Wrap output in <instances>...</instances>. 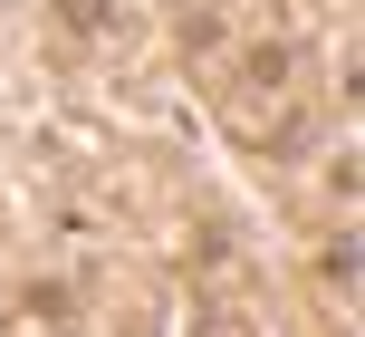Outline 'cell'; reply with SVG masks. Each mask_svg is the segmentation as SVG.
<instances>
[{
    "instance_id": "cell-2",
    "label": "cell",
    "mask_w": 365,
    "mask_h": 337,
    "mask_svg": "<svg viewBox=\"0 0 365 337\" xmlns=\"http://www.w3.org/2000/svg\"><path fill=\"white\" fill-rule=\"evenodd\" d=\"M58 19L87 39V29H106V19H115V0H58Z\"/></svg>"
},
{
    "instance_id": "cell-1",
    "label": "cell",
    "mask_w": 365,
    "mask_h": 337,
    "mask_svg": "<svg viewBox=\"0 0 365 337\" xmlns=\"http://www.w3.org/2000/svg\"><path fill=\"white\" fill-rule=\"evenodd\" d=\"M317 270H327V280H336V289H356V231H336V241H327V251H317Z\"/></svg>"
},
{
    "instance_id": "cell-3",
    "label": "cell",
    "mask_w": 365,
    "mask_h": 337,
    "mask_svg": "<svg viewBox=\"0 0 365 337\" xmlns=\"http://www.w3.org/2000/svg\"><path fill=\"white\" fill-rule=\"evenodd\" d=\"M29 308H38L48 328H68V318H77V308H68V289H58V280H38V289H29Z\"/></svg>"
},
{
    "instance_id": "cell-4",
    "label": "cell",
    "mask_w": 365,
    "mask_h": 337,
    "mask_svg": "<svg viewBox=\"0 0 365 337\" xmlns=\"http://www.w3.org/2000/svg\"><path fill=\"white\" fill-rule=\"evenodd\" d=\"M0 10H10V0H0Z\"/></svg>"
}]
</instances>
